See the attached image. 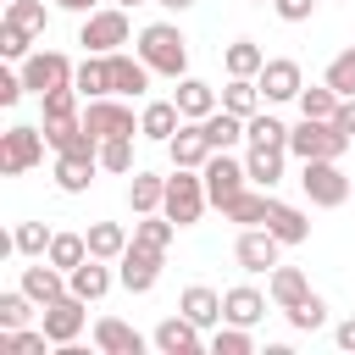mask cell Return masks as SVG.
Masks as SVG:
<instances>
[{
	"instance_id": "obj_6",
	"label": "cell",
	"mask_w": 355,
	"mask_h": 355,
	"mask_svg": "<svg viewBox=\"0 0 355 355\" xmlns=\"http://www.w3.org/2000/svg\"><path fill=\"white\" fill-rule=\"evenodd\" d=\"M200 178H205V194H211V205H216V211L250 189V172H244V161H233L227 150H211V161L200 166Z\"/></svg>"
},
{
	"instance_id": "obj_38",
	"label": "cell",
	"mask_w": 355,
	"mask_h": 355,
	"mask_svg": "<svg viewBox=\"0 0 355 355\" xmlns=\"http://www.w3.org/2000/svg\"><path fill=\"white\" fill-rule=\"evenodd\" d=\"M244 139L261 144V150H288V128H283L277 116H266V111H255V116L244 122Z\"/></svg>"
},
{
	"instance_id": "obj_44",
	"label": "cell",
	"mask_w": 355,
	"mask_h": 355,
	"mask_svg": "<svg viewBox=\"0 0 355 355\" xmlns=\"http://www.w3.org/2000/svg\"><path fill=\"white\" fill-rule=\"evenodd\" d=\"M50 333L44 327H0V349H22V355H44Z\"/></svg>"
},
{
	"instance_id": "obj_16",
	"label": "cell",
	"mask_w": 355,
	"mask_h": 355,
	"mask_svg": "<svg viewBox=\"0 0 355 355\" xmlns=\"http://www.w3.org/2000/svg\"><path fill=\"white\" fill-rule=\"evenodd\" d=\"M166 155H172V166H205L211 161V139H205V122H183L172 139H166Z\"/></svg>"
},
{
	"instance_id": "obj_56",
	"label": "cell",
	"mask_w": 355,
	"mask_h": 355,
	"mask_svg": "<svg viewBox=\"0 0 355 355\" xmlns=\"http://www.w3.org/2000/svg\"><path fill=\"white\" fill-rule=\"evenodd\" d=\"M111 6H128V11H133V6H144V0H111Z\"/></svg>"
},
{
	"instance_id": "obj_52",
	"label": "cell",
	"mask_w": 355,
	"mask_h": 355,
	"mask_svg": "<svg viewBox=\"0 0 355 355\" xmlns=\"http://www.w3.org/2000/svg\"><path fill=\"white\" fill-rule=\"evenodd\" d=\"M333 122H338V133H344V139H355V100H338Z\"/></svg>"
},
{
	"instance_id": "obj_18",
	"label": "cell",
	"mask_w": 355,
	"mask_h": 355,
	"mask_svg": "<svg viewBox=\"0 0 355 355\" xmlns=\"http://www.w3.org/2000/svg\"><path fill=\"white\" fill-rule=\"evenodd\" d=\"M111 94H144L150 89V61L144 55H128V50H111Z\"/></svg>"
},
{
	"instance_id": "obj_43",
	"label": "cell",
	"mask_w": 355,
	"mask_h": 355,
	"mask_svg": "<svg viewBox=\"0 0 355 355\" xmlns=\"http://www.w3.org/2000/svg\"><path fill=\"white\" fill-rule=\"evenodd\" d=\"M283 316H288V327H300V333H316V327L327 322V300H322V294H305V300H300L294 311H283Z\"/></svg>"
},
{
	"instance_id": "obj_55",
	"label": "cell",
	"mask_w": 355,
	"mask_h": 355,
	"mask_svg": "<svg viewBox=\"0 0 355 355\" xmlns=\"http://www.w3.org/2000/svg\"><path fill=\"white\" fill-rule=\"evenodd\" d=\"M155 6H166V11H189L194 0H155Z\"/></svg>"
},
{
	"instance_id": "obj_1",
	"label": "cell",
	"mask_w": 355,
	"mask_h": 355,
	"mask_svg": "<svg viewBox=\"0 0 355 355\" xmlns=\"http://www.w3.org/2000/svg\"><path fill=\"white\" fill-rule=\"evenodd\" d=\"M139 55L150 61V72L161 78H189V39L178 22H150L139 33Z\"/></svg>"
},
{
	"instance_id": "obj_23",
	"label": "cell",
	"mask_w": 355,
	"mask_h": 355,
	"mask_svg": "<svg viewBox=\"0 0 355 355\" xmlns=\"http://www.w3.org/2000/svg\"><path fill=\"white\" fill-rule=\"evenodd\" d=\"M266 227H272L283 244H305V239H311V216H305L300 205H283V200L266 205Z\"/></svg>"
},
{
	"instance_id": "obj_51",
	"label": "cell",
	"mask_w": 355,
	"mask_h": 355,
	"mask_svg": "<svg viewBox=\"0 0 355 355\" xmlns=\"http://www.w3.org/2000/svg\"><path fill=\"white\" fill-rule=\"evenodd\" d=\"M22 89H28V83H22V72H0V105H17V100H22Z\"/></svg>"
},
{
	"instance_id": "obj_28",
	"label": "cell",
	"mask_w": 355,
	"mask_h": 355,
	"mask_svg": "<svg viewBox=\"0 0 355 355\" xmlns=\"http://www.w3.org/2000/svg\"><path fill=\"white\" fill-rule=\"evenodd\" d=\"M222 67H227V78H255V72L266 67V50H261L255 39H233V44L222 50Z\"/></svg>"
},
{
	"instance_id": "obj_2",
	"label": "cell",
	"mask_w": 355,
	"mask_h": 355,
	"mask_svg": "<svg viewBox=\"0 0 355 355\" xmlns=\"http://www.w3.org/2000/svg\"><path fill=\"white\" fill-rule=\"evenodd\" d=\"M288 150L300 161H338L349 150V139L338 133V122L327 116H300V128H288Z\"/></svg>"
},
{
	"instance_id": "obj_17",
	"label": "cell",
	"mask_w": 355,
	"mask_h": 355,
	"mask_svg": "<svg viewBox=\"0 0 355 355\" xmlns=\"http://www.w3.org/2000/svg\"><path fill=\"white\" fill-rule=\"evenodd\" d=\"M22 288H28V300H33V305H50V300L72 294L67 272H61L55 261H44V255H39V266H22Z\"/></svg>"
},
{
	"instance_id": "obj_40",
	"label": "cell",
	"mask_w": 355,
	"mask_h": 355,
	"mask_svg": "<svg viewBox=\"0 0 355 355\" xmlns=\"http://www.w3.org/2000/svg\"><path fill=\"white\" fill-rule=\"evenodd\" d=\"M338 100H344V94H338V89H333V83L322 78V83H311V89H300V116H327V122H333V111H338Z\"/></svg>"
},
{
	"instance_id": "obj_34",
	"label": "cell",
	"mask_w": 355,
	"mask_h": 355,
	"mask_svg": "<svg viewBox=\"0 0 355 355\" xmlns=\"http://www.w3.org/2000/svg\"><path fill=\"white\" fill-rule=\"evenodd\" d=\"M244 172H250V183H255V189H272V183L283 178V150H261V144H250Z\"/></svg>"
},
{
	"instance_id": "obj_15",
	"label": "cell",
	"mask_w": 355,
	"mask_h": 355,
	"mask_svg": "<svg viewBox=\"0 0 355 355\" xmlns=\"http://www.w3.org/2000/svg\"><path fill=\"white\" fill-rule=\"evenodd\" d=\"M44 139H50L55 155H94V161H100V139L89 133L83 116H78V122H44Z\"/></svg>"
},
{
	"instance_id": "obj_41",
	"label": "cell",
	"mask_w": 355,
	"mask_h": 355,
	"mask_svg": "<svg viewBox=\"0 0 355 355\" xmlns=\"http://www.w3.org/2000/svg\"><path fill=\"white\" fill-rule=\"evenodd\" d=\"M50 239H55V233H50L44 222H17V233H11V250H17V255H33V261H39V255L50 250Z\"/></svg>"
},
{
	"instance_id": "obj_36",
	"label": "cell",
	"mask_w": 355,
	"mask_h": 355,
	"mask_svg": "<svg viewBox=\"0 0 355 355\" xmlns=\"http://www.w3.org/2000/svg\"><path fill=\"white\" fill-rule=\"evenodd\" d=\"M78 83H61V89H50V94H39V111H44V122H78Z\"/></svg>"
},
{
	"instance_id": "obj_47",
	"label": "cell",
	"mask_w": 355,
	"mask_h": 355,
	"mask_svg": "<svg viewBox=\"0 0 355 355\" xmlns=\"http://www.w3.org/2000/svg\"><path fill=\"white\" fill-rule=\"evenodd\" d=\"M6 22H17V28H28V33H44V0H6Z\"/></svg>"
},
{
	"instance_id": "obj_24",
	"label": "cell",
	"mask_w": 355,
	"mask_h": 355,
	"mask_svg": "<svg viewBox=\"0 0 355 355\" xmlns=\"http://www.w3.org/2000/svg\"><path fill=\"white\" fill-rule=\"evenodd\" d=\"M67 283H72V294H78V300H105V294H111V266H105L100 255H89L83 266H72V272H67Z\"/></svg>"
},
{
	"instance_id": "obj_46",
	"label": "cell",
	"mask_w": 355,
	"mask_h": 355,
	"mask_svg": "<svg viewBox=\"0 0 355 355\" xmlns=\"http://www.w3.org/2000/svg\"><path fill=\"white\" fill-rule=\"evenodd\" d=\"M211 349H216V355H250V349H255V338H250V327L222 322V327H216V338H211Z\"/></svg>"
},
{
	"instance_id": "obj_4",
	"label": "cell",
	"mask_w": 355,
	"mask_h": 355,
	"mask_svg": "<svg viewBox=\"0 0 355 355\" xmlns=\"http://www.w3.org/2000/svg\"><path fill=\"white\" fill-rule=\"evenodd\" d=\"M78 44H83L89 55L122 50V44H128V6H100V11H89L83 28H78Z\"/></svg>"
},
{
	"instance_id": "obj_31",
	"label": "cell",
	"mask_w": 355,
	"mask_h": 355,
	"mask_svg": "<svg viewBox=\"0 0 355 355\" xmlns=\"http://www.w3.org/2000/svg\"><path fill=\"white\" fill-rule=\"evenodd\" d=\"M161 200H166V178H155V172H133V183H128V205H133V216L161 211Z\"/></svg>"
},
{
	"instance_id": "obj_57",
	"label": "cell",
	"mask_w": 355,
	"mask_h": 355,
	"mask_svg": "<svg viewBox=\"0 0 355 355\" xmlns=\"http://www.w3.org/2000/svg\"><path fill=\"white\" fill-rule=\"evenodd\" d=\"M255 6H266V0H255Z\"/></svg>"
},
{
	"instance_id": "obj_7",
	"label": "cell",
	"mask_w": 355,
	"mask_h": 355,
	"mask_svg": "<svg viewBox=\"0 0 355 355\" xmlns=\"http://www.w3.org/2000/svg\"><path fill=\"white\" fill-rule=\"evenodd\" d=\"M300 189H305V200H311V205H322V211H333V205H344V200H349V178H344V166H338V161H305Z\"/></svg>"
},
{
	"instance_id": "obj_30",
	"label": "cell",
	"mask_w": 355,
	"mask_h": 355,
	"mask_svg": "<svg viewBox=\"0 0 355 355\" xmlns=\"http://www.w3.org/2000/svg\"><path fill=\"white\" fill-rule=\"evenodd\" d=\"M261 100H266V94H261L255 78H227V89H222V111H233V116H244V122L261 111Z\"/></svg>"
},
{
	"instance_id": "obj_21",
	"label": "cell",
	"mask_w": 355,
	"mask_h": 355,
	"mask_svg": "<svg viewBox=\"0 0 355 355\" xmlns=\"http://www.w3.org/2000/svg\"><path fill=\"white\" fill-rule=\"evenodd\" d=\"M172 100H178L183 122H205V116L222 105V100H216V89H211V83H200V78H178V94H172Z\"/></svg>"
},
{
	"instance_id": "obj_13",
	"label": "cell",
	"mask_w": 355,
	"mask_h": 355,
	"mask_svg": "<svg viewBox=\"0 0 355 355\" xmlns=\"http://www.w3.org/2000/svg\"><path fill=\"white\" fill-rule=\"evenodd\" d=\"M255 83H261V94H266V105H283V100H300V89H305V78H300V61H288V55H277V61H266V67L255 72Z\"/></svg>"
},
{
	"instance_id": "obj_9",
	"label": "cell",
	"mask_w": 355,
	"mask_h": 355,
	"mask_svg": "<svg viewBox=\"0 0 355 355\" xmlns=\"http://www.w3.org/2000/svg\"><path fill=\"white\" fill-rule=\"evenodd\" d=\"M83 122H89V133H94V139H122V133H139V122H133V105H122L116 94H100V100H89V105H83Z\"/></svg>"
},
{
	"instance_id": "obj_27",
	"label": "cell",
	"mask_w": 355,
	"mask_h": 355,
	"mask_svg": "<svg viewBox=\"0 0 355 355\" xmlns=\"http://www.w3.org/2000/svg\"><path fill=\"white\" fill-rule=\"evenodd\" d=\"M94 155H55V189L61 194H83L89 183H94Z\"/></svg>"
},
{
	"instance_id": "obj_8",
	"label": "cell",
	"mask_w": 355,
	"mask_h": 355,
	"mask_svg": "<svg viewBox=\"0 0 355 355\" xmlns=\"http://www.w3.org/2000/svg\"><path fill=\"white\" fill-rule=\"evenodd\" d=\"M89 300H78V294H61V300H50V305H39V327L50 333V344L61 349V344H72L78 333H83V322H89V311H83Z\"/></svg>"
},
{
	"instance_id": "obj_49",
	"label": "cell",
	"mask_w": 355,
	"mask_h": 355,
	"mask_svg": "<svg viewBox=\"0 0 355 355\" xmlns=\"http://www.w3.org/2000/svg\"><path fill=\"white\" fill-rule=\"evenodd\" d=\"M28 44H33V33H28V28L0 22V55H6V61H28Z\"/></svg>"
},
{
	"instance_id": "obj_25",
	"label": "cell",
	"mask_w": 355,
	"mask_h": 355,
	"mask_svg": "<svg viewBox=\"0 0 355 355\" xmlns=\"http://www.w3.org/2000/svg\"><path fill=\"white\" fill-rule=\"evenodd\" d=\"M266 294H272V305H277V311H294V305L311 294V283H305V272H300V266H272Z\"/></svg>"
},
{
	"instance_id": "obj_45",
	"label": "cell",
	"mask_w": 355,
	"mask_h": 355,
	"mask_svg": "<svg viewBox=\"0 0 355 355\" xmlns=\"http://www.w3.org/2000/svg\"><path fill=\"white\" fill-rule=\"evenodd\" d=\"M100 166H105V172H133V133L100 139Z\"/></svg>"
},
{
	"instance_id": "obj_12",
	"label": "cell",
	"mask_w": 355,
	"mask_h": 355,
	"mask_svg": "<svg viewBox=\"0 0 355 355\" xmlns=\"http://www.w3.org/2000/svg\"><path fill=\"white\" fill-rule=\"evenodd\" d=\"M277 250H283V239H277L266 222H261V227H244L239 244H233V255H239L244 272H272V266H277Z\"/></svg>"
},
{
	"instance_id": "obj_48",
	"label": "cell",
	"mask_w": 355,
	"mask_h": 355,
	"mask_svg": "<svg viewBox=\"0 0 355 355\" xmlns=\"http://www.w3.org/2000/svg\"><path fill=\"white\" fill-rule=\"evenodd\" d=\"M327 83H333L344 100H355V44H349V50H338V55L327 61Z\"/></svg>"
},
{
	"instance_id": "obj_29",
	"label": "cell",
	"mask_w": 355,
	"mask_h": 355,
	"mask_svg": "<svg viewBox=\"0 0 355 355\" xmlns=\"http://www.w3.org/2000/svg\"><path fill=\"white\" fill-rule=\"evenodd\" d=\"M72 83H78V94H83V100L111 94V61H105V55H83V61H78V72H72Z\"/></svg>"
},
{
	"instance_id": "obj_32",
	"label": "cell",
	"mask_w": 355,
	"mask_h": 355,
	"mask_svg": "<svg viewBox=\"0 0 355 355\" xmlns=\"http://www.w3.org/2000/svg\"><path fill=\"white\" fill-rule=\"evenodd\" d=\"M172 233H178V222H172L166 211H150V216H139V222H133V244H144V250H161V255H166Z\"/></svg>"
},
{
	"instance_id": "obj_26",
	"label": "cell",
	"mask_w": 355,
	"mask_h": 355,
	"mask_svg": "<svg viewBox=\"0 0 355 355\" xmlns=\"http://www.w3.org/2000/svg\"><path fill=\"white\" fill-rule=\"evenodd\" d=\"M178 311H183L189 322H200V327H216V322H222V294L205 288V283H189L183 300H178Z\"/></svg>"
},
{
	"instance_id": "obj_53",
	"label": "cell",
	"mask_w": 355,
	"mask_h": 355,
	"mask_svg": "<svg viewBox=\"0 0 355 355\" xmlns=\"http://www.w3.org/2000/svg\"><path fill=\"white\" fill-rule=\"evenodd\" d=\"M333 338H338V349H355V316H349V322H338V327H333Z\"/></svg>"
},
{
	"instance_id": "obj_19",
	"label": "cell",
	"mask_w": 355,
	"mask_h": 355,
	"mask_svg": "<svg viewBox=\"0 0 355 355\" xmlns=\"http://www.w3.org/2000/svg\"><path fill=\"white\" fill-rule=\"evenodd\" d=\"M266 316V294L261 288H250V283H239V288H227L222 294V322H239V327H255Z\"/></svg>"
},
{
	"instance_id": "obj_35",
	"label": "cell",
	"mask_w": 355,
	"mask_h": 355,
	"mask_svg": "<svg viewBox=\"0 0 355 355\" xmlns=\"http://www.w3.org/2000/svg\"><path fill=\"white\" fill-rule=\"evenodd\" d=\"M266 205H272V194L244 189L239 200H227V205H222V216H227V222H239V227H261V222H266Z\"/></svg>"
},
{
	"instance_id": "obj_42",
	"label": "cell",
	"mask_w": 355,
	"mask_h": 355,
	"mask_svg": "<svg viewBox=\"0 0 355 355\" xmlns=\"http://www.w3.org/2000/svg\"><path fill=\"white\" fill-rule=\"evenodd\" d=\"M28 316H33L28 288H22V283H17V288H6V294H0V327H28Z\"/></svg>"
},
{
	"instance_id": "obj_54",
	"label": "cell",
	"mask_w": 355,
	"mask_h": 355,
	"mask_svg": "<svg viewBox=\"0 0 355 355\" xmlns=\"http://www.w3.org/2000/svg\"><path fill=\"white\" fill-rule=\"evenodd\" d=\"M61 11H78V17H89V11H100V0H55Z\"/></svg>"
},
{
	"instance_id": "obj_37",
	"label": "cell",
	"mask_w": 355,
	"mask_h": 355,
	"mask_svg": "<svg viewBox=\"0 0 355 355\" xmlns=\"http://www.w3.org/2000/svg\"><path fill=\"white\" fill-rule=\"evenodd\" d=\"M205 139H211V150H233L239 139H244V116H233V111H211L205 116Z\"/></svg>"
},
{
	"instance_id": "obj_11",
	"label": "cell",
	"mask_w": 355,
	"mask_h": 355,
	"mask_svg": "<svg viewBox=\"0 0 355 355\" xmlns=\"http://www.w3.org/2000/svg\"><path fill=\"white\" fill-rule=\"evenodd\" d=\"M72 61L61 55V50H33L28 61H22V83L33 89V94H50V89H61V83H72Z\"/></svg>"
},
{
	"instance_id": "obj_22",
	"label": "cell",
	"mask_w": 355,
	"mask_h": 355,
	"mask_svg": "<svg viewBox=\"0 0 355 355\" xmlns=\"http://www.w3.org/2000/svg\"><path fill=\"white\" fill-rule=\"evenodd\" d=\"M178 128H183V111H178V100H150V105L139 111V133H144V139H155V144H166Z\"/></svg>"
},
{
	"instance_id": "obj_33",
	"label": "cell",
	"mask_w": 355,
	"mask_h": 355,
	"mask_svg": "<svg viewBox=\"0 0 355 355\" xmlns=\"http://www.w3.org/2000/svg\"><path fill=\"white\" fill-rule=\"evenodd\" d=\"M83 239H89V255H100V261H116V255H122V250L133 244L122 222H94V227L83 233Z\"/></svg>"
},
{
	"instance_id": "obj_10",
	"label": "cell",
	"mask_w": 355,
	"mask_h": 355,
	"mask_svg": "<svg viewBox=\"0 0 355 355\" xmlns=\"http://www.w3.org/2000/svg\"><path fill=\"white\" fill-rule=\"evenodd\" d=\"M155 277H161V250L128 244V250L116 255V283H122L128 294H150V288H155Z\"/></svg>"
},
{
	"instance_id": "obj_20",
	"label": "cell",
	"mask_w": 355,
	"mask_h": 355,
	"mask_svg": "<svg viewBox=\"0 0 355 355\" xmlns=\"http://www.w3.org/2000/svg\"><path fill=\"white\" fill-rule=\"evenodd\" d=\"M94 349H100V355H139L144 338H139L122 316H100V322H94Z\"/></svg>"
},
{
	"instance_id": "obj_14",
	"label": "cell",
	"mask_w": 355,
	"mask_h": 355,
	"mask_svg": "<svg viewBox=\"0 0 355 355\" xmlns=\"http://www.w3.org/2000/svg\"><path fill=\"white\" fill-rule=\"evenodd\" d=\"M200 333H205V327H200V322H189V316L178 311V316H166V322L150 333V344H155L161 355H200V344H205Z\"/></svg>"
},
{
	"instance_id": "obj_5",
	"label": "cell",
	"mask_w": 355,
	"mask_h": 355,
	"mask_svg": "<svg viewBox=\"0 0 355 355\" xmlns=\"http://www.w3.org/2000/svg\"><path fill=\"white\" fill-rule=\"evenodd\" d=\"M44 144H50V139H44L39 128H28V122L6 128V133H0V172H6V178H22L28 166L44 161Z\"/></svg>"
},
{
	"instance_id": "obj_50",
	"label": "cell",
	"mask_w": 355,
	"mask_h": 355,
	"mask_svg": "<svg viewBox=\"0 0 355 355\" xmlns=\"http://www.w3.org/2000/svg\"><path fill=\"white\" fill-rule=\"evenodd\" d=\"M272 11H277L283 22H311V11H316V0H272Z\"/></svg>"
},
{
	"instance_id": "obj_3",
	"label": "cell",
	"mask_w": 355,
	"mask_h": 355,
	"mask_svg": "<svg viewBox=\"0 0 355 355\" xmlns=\"http://www.w3.org/2000/svg\"><path fill=\"white\" fill-rule=\"evenodd\" d=\"M205 205H211V194H205V178H200L194 166H178V172L166 178V200H161V211H166L178 227H194V222L205 216Z\"/></svg>"
},
{
	"instance_id": "obj_39",
	"label": "cell",
	"mask_w": 355,
	"mask_h": 355,
	"mask_svg": "<svg viewBox=\"0 0 355 355\" xmlns=\"http://www.w3.org/2000/svg\"><path fill=\"white\" fill-rule=\"evenodd\" d=\"M44 261H55L61 272H72V266H83V261H89V239H83V233H55V239H50V250H44Z\"/></svg>"
}]
</instances>
